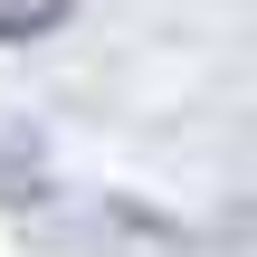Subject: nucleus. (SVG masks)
I'll list each match as a JSON object with an SVG mask.
<instances>
[{
    "instance_id": "obj_1",
    "label": "nucleus",
    "mask_w": 257,
    "mask_h": 257,
    "mask_svg": "<svg viewBox=\"0 0 257 257\" xmlns=\"http://www.w3.org/2000/svg\"><path fill=\"white\" fill-rule=\"evenodd\" d=\"M76 0H0V38H38V29H57Z\"/></svg>"
}]
</instances>
